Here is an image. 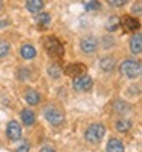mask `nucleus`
I'll list each match as a JSON object with an SVG mask.
<instances>
[{"instance_id": "412c9836", "label": "nucleus", "mask_w": 142, "mask_h": 152, "mask_svg": "<svg viewBox=\"0 0 142 152\" xmlns=\"http://www.w3.org/2000/svg\"><path fill=\"white\" fill-rule=\"evenodd\" d=\"M9 53V43L6 40H0V58H3Z\"/></svg>"}, {"instance_id": "a211bd4d", "label": "nucleus", "mask_w": 142, "mask_h": 152, "mask_svg": "<svg viewBox=\"0 0 142 152\" xmlns=\"http://www.w3.org/2000/svg\"><path fill=\"white\" fill-rule=\"evenodd\" d=\"M47 73H49V76H52L54 79H58L61 76V73H63V70L58 64H50L49 69H47Z\"/></svg>"}, {"instance_id": "5701e85b", "label": "nucleus", "mask_w": 142, "mask_h": 152, "mask_svg": "<svg viewBox=\"0 0 142 152\" xmlns=\"http://www.w3.org/2000/svg\"><path fill=\"white\" fill-rule=\"evenodd\" d=\"M99 8H101V5H99L98 0H92V2H89V3L86 5V9H87V11H96V9H99Z\"/></svg>"}, {"instance_id": "dca6fc26", "label": "nucleus", "mask_w": 142, "mask_h": 152, "mask_svg": "<svg viewBox=\"0 0 142 152\" xmlns=\"http://www.w3.org/2000/svg\"><path fill=\"white\" fill-rule=\"evenodd\" d=\"M99 66H101V69L104 70V72H110V70H113V67H115V59L110 58V56H106V58L101 59Z\"/></svg>"}, {"instance_id": "39448f33", "label": "nucleus", "mask_w": 142, "mask_h": 152, "mask_svg": "<svg viewBox=\"0 0 142 152\" xmlns=\"http://www.w3.org/2000/svg\"><path fill=\"white\" fill-rule=\"evenodd\" d=\"M93 85V81L90 76H87L86 73L84 75H80V76H75L73 78V88L78 91H87L90 90Z\"/></svg>"}, {"instance_id": "f03ea898", "label": "nucleus", "mask_w": 142, "mask_h": 152, "mask_svg": "<svg viewBox=\"0 0 142 152\" xmlns=\"http://www.w3.org/2000/svg\"><path fill=\"white\" fill-rule=\"evenodd\" d=\"M106 134V129L101 123H93L90 125L86 131V140L90 143H99L102 140V137Z\"/></svg>"}, {"instance_id": "6e6552de", "label": "nucleus", "mask_w": 142, "mask_h": 152, "mask_svg": "<svg viewBox=\"0 0 142 152\" xmlns=\"http://www.w3.org/2000/svg\"><path fill=\"white\" fill-rule=\"evenodd\" d=\"M86 73V66L81 62H75V64H69L66 67V75L67 76H80Z\"/></svg>"}, {"instance_id": "ddd939ff", "label": "nucleus", "mask_w": 142, "mask_h": 152, "mask_svg": "<svg viewBox=\"0 0 142 152\" xmlns=\"http://www.w3.org/2000/svg\"><path fill=\"white\" fill-rule=\"evenodd\" d=\"M20 53H21V56H23L24 59H32V58L37 55V50H35L31 44H24V46H21V49H20Z\"/></svg>"}, {"instance_id": "f3484780", "label": "nucleus", "mask_w": 142, "mask_h": 152, "mask_svg": "<svg viewBox=\"0 0 142 152\" xmlns=\"http://www.w3.org/2000/svg\"><path fill=\"white\" fill-rule=\"evenodd\" d=\"M35 21H37V24H38L40 28H46L47 24L50 23V15L46 14V12H43V14H38V15L35 17Z\"/></svg>"}, {"instance_id": "9b49d317", "label": "nucleus", "mask_w": 142, "mask_h": 152, "mask_svg": "<svg viewBox=\"0 0 142 152\" xmlns=\"http://www.w3.org/2000/svg\"><path fill=\"white\" fill-rule=\"evenodd\" d=\"M43 6H44L43 0H26V8L32 14H38L43 9Z\"/></svg>"}, {"instance_id": "bb28decb", "label": "nucleus", "mask_w": 142, "mask_h": 152, "mask_svg": "<svg viewBox=\"0 0 142 152\" xmlns=\"http://www.w3.org/2000/svg\"><path fill=\"white\" fill-rule=\"evenodd\" d=\"M133 12H136V14L141 12V2H136V6H133Z\"/></svg>"}, {"instance_id": "c85d7f7f", "label": "nucleus", "mask_w": 142, "mask_h": 152, "mask_svg": "<svg viewBox=\"0 0 142 152\" xmlns=\"http://www.w3.org/2000/svg\"><path fill=\"white\" fill-rule=\"evenodd\" d=\"M6 24H8V21H6V20H0V28L6 26Z\"/></svg>"}, {"instance_id": "1a4fd4ad", "label": "nucleus", "mask_w": 142, "mask_h": 152, "mask_svg": "<svg viewBox=\"0 0 142 152\" xmlns=\"http://www.w3.org/2000/svg\"><path fill=\"white\" fill-rule=\"evenodd\" d=\"M122 28L127 31V32H135V31H138L139 29V21L135 18V17H125L124 20H122Z\"/></svg>"}, {"instance_id": "9d476101", "label": "nucleus", "mask_w": 142, "mask_h": 152, "mask_svg": "<svg viewBox=\"0 0 142 152\" xmlns=\"http://www.w3.org/2000/svg\"><path fill=\"white\" fill-rule=\"evenodd\" d=\"M130 50H132V53H135V55H139L142 52V38H141L139 34L132 37V40H130Z\"/></svg>"}, {"instance_id": "20e7f679", "label": "nucleus", "mask_w": 142, "mask_h": 152, "mask_svg": "<svg viewBox=\"0 0 142 152\" xmlns=\"http://www.w3.org/2000/svg\"><path fill=\"white\" fill-rule=\"evenodd\" d=\"M44 116L49 120V123L54 125V126H60L64 122V114L55 107H46L44 108Z\"/></svg>"}, {"instance_id": "f257e3e1", "label": "nucleus", "mask_w": 142, "mask_h": 152, "mask_svg": "<svg viewBox=\"0 0 142 152\" xmlns=\"http://www.w3.org/2000/svg\"><path fill=\"white\" fill-rule=\"evenodd\" d=\"M119 70L127 78H138L141 75V64L135 59H125V61H122Z\"/></svg>"}, {"instance_id": "b1692460", "label": "nucleus", "mask_w": 142, "mask_h": 152, "mask_svg": "<svg viewBox=\"0 0 142 152\" xmlns=\"http://www.w3.org/2000/svg\"><path fill=\"white\" fill-rule=\"evenodd\" d=\"M107 2H109V5H112L115 8H119V6H124L128 0H107Z\"/></svg>"}, {"instance_id": "7ed1b4c3", "label": "nucleus", "mask_w": 142, "mask_h": 152, "mask_svg": "<svg viewBox=\"0 0 142 152\" xmlns=\"http://www.w3.org/2000/svg\"><path fill=\"white\" fill-rule=\"evenodd\" d=\"M44 46H46L47 53L52 56V58H55V59L63 58V55H64V49H63L61 43L57 40L55 37H49V38H46Z\"/></svg>"}, {"instance_id": "cd10ccee", "label": "nucleus", "mask_w": 142, "mask_h": 152, "mask_svg": "<svg viewBox=\"0 0 142 152\" xmlns=\"http://www.w3.org/2000/svg\"><path fill=\"white\" fill-rule=\"evenodd\" d=\"M40 152H55L52 148H50V146H44V148H41V151Z\"/></svg>"}, {"instance_id": "4468645a", "label": "nucleus", "mask_w": 142, "mask_h": 152, "mask_svg": "<svg viewBox=\"0 0 142 152\" xmlns=\"http://www.w3.org/2000/svg\"><path fill=\"white\" fill-rule=\"evenodd\" d=\"M21 120H23V123L26 126H31L35 122V114L31 110H23L21 111Z\"/></svg>"}, {"instance_id": "423d86ee", "label": "nucleus", "mask_w": 142, "mask_h": 152, "mask_svg": "<svg viewBox=\"0 0 142 152\" xmlns=\"http://www.w3.org/2000/svg\"><path fill=\"white\" fill-rule=\"evenodd\" d=\"M6 135L11 138L12 142H16V140H20V137H21V128H20V125L17 122H9L8 126H6Z\"/></svg>"}, {"instance_id": "c756f323", "label": "nucleus", "mask_w": 142, "mask_h": 152, "mask_svg": "<svg viewBox=\"0 0 142 152\" xmlns=\"http://www.w3.org/2000/svg\"><path fill=\"white\" fill-rule=\"evenodd\" d=\"M3 8V5H2V2H0V9H2Z\"/></svg>"}, {"instance_id": "4be33fe9", "label": "nucleus", "mask_w": 142, "mask_h": 152, "mask_svg": "<svg viewBox=\"0 0 142 152\" xmlns=\"http://www.w3.org/2000/svg\"><path fill=\"white\" fill-rule=\"evenodd\" d=\"M119 18L118 17H112L109 21H107V29L109 31H116V29H118L119 28Z\"/></svg>"}, {"instance_id": "aec40b11", "label": "nucleus", "mask_w": 142, "mask_h": 152, "mask_svg": "<svg viewBox=\"0 0 142 152\" xmlns=\"http://www.w3.org/2000/svg\"><path fill=\"white\" fill-rule=\"evenodd\" d=\"M113 108H115L116 113H119V114H122V113H125V111L130 110V107H128L127 104H124L122 100H116L115 105H113Z\"/></svg>"}, {"instance_id": "a878e982", "label": "nucleus", "mask_w": 142, "mask_h": 152, "mask_svg": "<svg viewBox=\"0 0 142 152\" xmlns=\"http://www.w3.org/2000/svg\"><path fill=\"white\" fill-rule=\"evenodd\" d=\"M16 152H29V145H23V146H20Z\"/></svg>"}, {"instance_id": "0eeeda50", "label": "nucleus", "mask_w": 142, "mask_h": 152, "mask_svg": "<svg viewBox=\"0 0 142 152\" xmlns=\"http://www.w3.org/2000/svg\"><path fill=\"white\" fill-rule=\"evenodd\" d=\"M98 47V40L93 37H86L84 40H81V50L84 53H93Z\"/></svg>"}, {"instance_id": "2eb2a0df", "label": "nucleus", "mask_w": 142, "mask_h": 152, "mask_svg": "<svg viewBox=\"0 0 142 152\" xmlns=\"http://www.w3.org/2000/svg\"><path fill=\"white\" fill-rule=\"evenodd\" d=\"M24 99H26V102L29 105H37L40 102V94H38L35 90H28L26 94H24Z\"/></svg>"}, {"instance_id": "393cba45", "label": "nucleus", "mask_w": 142, "mask_h": 152, "mask_svg": "<svg viewBox=\"0 0 142 152\" xmlns=\"http://www.w3.org/2000/svg\"><path fill=\"white\" fill-rule=\"evenodd\" d=\"M17 75H18V79H21V81L23 79H28L29 78V70L28 69H21V70H18Z\"/></svg>"}, {"instance_id": "6ab92c4d", "label": "nucleus", "mask_w": 142, "mask_h": 152, "mask_svg": "<svg viewBox=\"0 0 142 152\" xmlns=\"http://www.w3.org/2000/svg\"><path fill=\"white\" fill-rule=\"evenodd\" d=\"M116 129L119 132H127L128 129H132V122L130 120H118L116 122Z\"/></svg>"}, {"instance_id": "f8f14e48", "label": "nucleus", "mask_w": 142, "mask_h": 152, "mask_svg": "<svg viewBox=\"0 0 142 152\" xmlns=\"http://www.w3.org/2000/svg\"><path fill=\"white\" fill-rule=\"evenodd\" d=\"M124 145L118 138H110L107 143V152H124Z\"/></svg>"}]
</instances>
